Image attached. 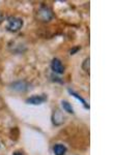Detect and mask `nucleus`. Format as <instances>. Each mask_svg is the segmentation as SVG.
Wrapping results in <instances>:
<instances>
[{
	"label": "nucleus",
	"instance_id": "2",
	"mask_svg": "<svg viewBox=\"0 0 138 155\" xmlns=\"http://www.w3.org/2000/svg\"><path fill=\"white\" fill-rule=\"evenodd\" d=\"M36 18L41 22H44V23L50 22L52 19H53V12H52V11L48 6L42 5L39 9H37Z\"/></svg>",
	"mask_w": 138,
	"mask_h": 155
},
{
	"label": "nucleus",
	"instance_id": "10",
	"mask_svg": "<svg viewBox=\"0 0 138 155\" xmlns=\"http://www.w3.org/2000/svg\"><path fill=\"white\" fill-rule=\"evenodd\" d=\"M82 68L86 72H89V58H86L84 60L83 64H82Z\"/></svg>",
	"mask_w": 138,
	"mask_h": 155
},
{
	"label": "nucleus",
	"instance_id": "5",
	"mask_svg": "<svg viewBox=\"0 0 138 155\" xmlns=\"http://www.w3.org/2000/svg\"><path fill=\"white\" fill-rule=\"evenodd\" d=\"M12 88L16 91H19V92H24L26 90L29 89V84H27L26 82H22V81H19V82H15L14 84H12Z\"/></svg>",
	"mask_w": 138,
	"mask_h": 155
},
{
	"label": "nucleus",
	"instance_id": "4",
	"mask_svg": "<svg viewBox=\"0 0 138 155\" xmlns=\"http://www.w3.org/2000/svg\"><path fill=\"white\" fill-rule=\"evenodd\" d=\"M51 69L55 74H62L64 72V66L62 64V62L60 61L58 58H54L51 62Z\"/></svg>",
	"mask_w": 138,
	"mask_h": 155
},
{
	"label": "nucleus",
	"instance_id": "13",
	"mask_svg": "<svg viewBox=\"0 0 138 155\" xmlns=\"http://www.w3.org/2000/svg\"><path fill=\"white\" fill-rule=\"evenodd\" d=\"M3 20H4V16H3V14H2L1 12H0V24L3 22Z\"/></svg>",
	"mask_w": 138,
	"mask_h": 155
},
{
	"label": "nucleus",
	"instance_id": "9",
	"mask_svg": "<svg viewBox=\"0 0 138 155\" xmlns=\"http://www.w3.org/2000/svg\"><path fill=\"white\" fill-rule=\"evenodd\" d=\"M69 92H70V93H71V94H72V95H73V96H74V97H75V98H77V99H78V101H81V102H82V104H83V106H84V107H86V109H89V106H88V104H86V101H84V99H83V98H82V97H81V96H80V95H79V94H77V93H76V92L72 91V90H71V89H69Z\"/></svg>",
	"mask_w": 138,
	"mask_h": 155
},
{
	"label": "nucleus",
	"instance_id": "1",
	"mask_svg": "<svg viewBox=\"0 0 138 155\" xmlns=\"http://www.w3.org/2000/svg\"><path fill=\"white\" fill-rule=\"evenodd\" d=\"M23 27V20L18 17H9L7 18L6 30L9 32H17Z\"/></svg>",
	"mask_w": 138,
	"mask_h": 155
},
{
	"label": "nucleus",
	"instance_id": "3",
	"mask_svg": "<svg viewBox=\"0 0 138 155\" xmlns=\"http://www.w3.org/2000/svg\"><path fill=\"white\" fill-rule=\"evenodd\" d=\"M47 101V95L41 94V95H33L26 99V102L28 104H33V106H39V104H44Z\"/></svg>",
	"mask_w": 138,
	"mask_h": 155
},
{
	"label": "nucleus",
	"instance_id": "7",
	"mask_svg": "<svg viewBox=\"0 0 138 155\" xmlns=\"http://www.w3.org/2000/svg\"><path fill=\"white\" fill-rule=\"evenodd\" d=\"M57 119H59V122H60V123H62V122L64 121V117L62 116V114L60 113L58 110H57V111H54L53 116H52V121H53V124H55V125H56Z\"/></svg>",
	"mask_w": 138,
	"mask_h": 155
},
{
	"label": "nucleus",
	"instance_id": "6",
	"mask_svg": "<svg viewBox=\"0 0 138 155\" xmlns=\"http://www.w3.org/2000/svg\"><path fill=\"white\" fill-rule=\"evenodd\" d=\"M54 155H64L67 153V147L62 144H56L53 147Z\"/></svg>",
	"mask_w": 138,
	"mask_h": 155
},
{
	"label": "nucleus",
	"instance_id": "11",
	"mask_svg": "<svg viewBox=\"0 0 138 155\" xmlns=\"http://www.w3.org/2000/svg\"><path fill=\"white\" fill-rule=\"evenodd\" d=\"M80 48L79 47H77V48H75V49H73V50H71V51H70V53H71V55H74V53H76L77 51H78Z\"/></svg>",
	"mask_w": 138,
	"mask_h": 155
},
{
	"label": "nucleus",
	"instance_id": "12",
	"mask_svg": "<svg viewBox=\"0 0 138 155\" xmlns=\"http://www.w3.org/2000/svg\"><path fill=\"white\" fill-rule=\"evenodd\" d=\"M12 155H24V153L22 151H15Z\"/></svg>",
	"mask_w": 138,
	"mask_h": 155
},
{
	"label": "nucleus",
	"instance_id": "8",
	"mask_svg": "<svg viewBox=\"0 0 138 155\" xmlns=\"http://www.w3.org/2000/svg\"><path fill=\"white\" fill-rule=\"evenodd\" d=\"M61 106L64 107V110L69 114H74V109H73L72 104L67 101H61Z\"/></svg>",
	"mask_w": 138,
	"mask_h": 155
}]
</instances>
